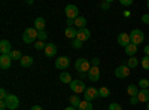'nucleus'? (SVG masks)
Masks as SVG:
<instances>
[{"mask_svg":"<svg viewBox=\"0 0 149 110\" xmlns=\"http://www.w3.org/2000/svg\"><path fill=\"white\" fill-rule=\"evenodd\" d=\"M136 52H137V46L133 45V43H130V45L125 48V54H127L128 57H134Z\"/></svg>","mask_w":149,"mask_h":110,"instance_id":"obj_21","label":"nucleus"},{"mask_svg":"<svg viewBox=\"0 0 149 110\" xmlns=\"http://www.w3.org/2000/svg\"><path fill=\"white\" fill-rule=\"evenodd\" d=\"M137 98L139 103H149V89H140Z\"/></svg>","mask_w":149,"mask_h":110,"instance_id":"obj_16","label":"nucleus"},{"mask_svg":"<svg viewBox=\"0 0 149 110\" xmlns=\"http://www.w3.org/2000/svg\"><path fill=\"white\" fill-rule=\"evenodd\" d=\"M34 48L37 51H42V49H45L46 48V45H45V42H40V40H37L36 43H34Z\"/></svg>","mask_w":149,"mask_h":110,"instance_id":"obj_32","label":"nucleus"},{"mask_svg":"<svg viewBox=\"0 0 149 110\" xmlns=\"http://www.w3.org/2000/svg\"><path fill=\"white\" fill-rule=\"evenodd\" d=\"M86 75H88V79H90L91 82H97L98 79H100V70H98V67H93V66H91L90 71L86 73Z\"/></svg>","mask_w":149,"mask_h":110,"instance_id":"obj_11","label":"nucleus"},{"mask_svg":"<svg viewBox=\"0 0 149 110\" xmlns=\"http://www.w3.org/2000/svg\"><path fill=\"white\" fill-rule=\"evenodd\" d=\"M8 95H9V94L5 91V88L0 89V98H2V100H6V98H8Z\"/></svg>","mask_w":149,"mask_h":110,"instance_id":"obj_37","label":"nucleus"},{"mask_svg":"<svg viewBox=\"0 0 149 110\" xmlns=\"http://www.w3.org/2000/svg\"><path fill=\"white\" fill-rule=\"evenodd\" d=\"M64 110H76V107H72V106H70V107H66Z\"/></svg>","mask_w":149,"mask_h":110,"instance_id":"obj_46","label":"nucleus"},{"mask_svg":"<svg viewBox=\"0 0 149 110\" xmlns=\"http://www.w3.org/2000/svg\"><path fill=\"white\" fill-rule=\"evenodd\" d=\"M79 104H81L79 95H72V97H70V106H72V107H78Z\"/></svg>","mask_w":149,"mask_h":110,"instance_id":"obj_26","label":"nucleus"},{"mask_svg":"<svg viewBox=\"0 0 149 110\" xmlns=\"http://www.w3.org/2000/svg\"><path fill=\"white\" fill-rule=\"evenodd\" d=\"M98 95H100V97H103V98H107V97L110 95V91H109V88H106V86L100 88V89H98Z\"/></svg>","mask_w":149,"mask_h":110,"instance_id":"obj_27","label":"nucleus"},{"mask_svg":"<svg viewBox=\"0 0 149 110\" xmlns=\"http://www.w3.org/2000/svg\"><path fill=\"white\" fill-rule=\"evenodd\" d=\"M127 94H128L130 97H137V95H139V88H137V85H128Z\"/></svg>","mask_w":149,"mask_h":110,"instance_id":"obj_20","label":"nucleus"},{"mask_svg":"<svg viewBox=\"0 0 149 110\" xmlns=\"http://www.w3.org/2000/svg\"><path fill=\"white\" fill-rule=\"evenodd\" d=\"M121 5H124V6H130V5H133V0H121Z\"/></svg>","mask_w":149,"mask_h":110,"instance_id":"obj_40","label":"nucleus"},{"mask_svg":"<svg viewBox=\"0 0 149 110\" xmlns=\"http://www.w3.org/2000/svg\"><path fill=\"white\" fill-rule=\"evenodd\" d=\"M30 110H43V109H42L40 106H33V107H31Z\"/></svg>","mask_w":149,"mask_h":110,"instance_id":"obj_44","label":"nucleus"},{"mask_svg":"<svg viewBox=\"0 0 149 110\" xmlns=\"http://www.w3.org/2000/svg\"><path fill=\"white\" fill-rule=\"evenodd\" d=\"M98 64H100V58H93L91 59V66L93 67H98Z\"/></svg>","mask_w":149,"mask_h":110,"instance_id":"obj_38","label":"nucleus"},{"mask_svg":"<svg viewBox=\"0 0 149 110\" xmlns=\"http://www.w3.org/2000/svg\"><path fill=\"white\" fill-rule=\"evenodd\" d=\"M116 42H118V45H121V46H124V48H127V46L131 43L130 34H128V33H121L118 37H116Z\"/></svg>","mask_w":149,"mask_h":110,"instance_id":"obj_9","label":"nucleus"},{"mask_svg":"<svg viewBox=\"0 0 149 110\" xmlns=\"http://www.w3.org/2000/svg\"><path fill=\"white\" fill-rule=\"evenodd\" d=\"M143 52H145V55H146V57H149V45L143 48Z\"/></svg>","mask_w":149,"mask_h":110,"instance_id":"obj_43","label":"nucleus"},{"mask_svg":"<svg viewBox=\"0 0 149 110\" xmlns=\"http://www.w3.org/2000/svg\"><path fill=\"white\" fill-rule=\"evenodd\" d=\"M130 39H131V43H133V45L139 46V45L143 43V40H145V34H143V31H140L139 28H134V30L130 33Z\"/></svg>","mask_w":149,"mask_h":110,"instance_id":"obj_2","label":"nucleus"},{"mask_svg":"<svg viewBox=\"0 0 149 110\" xmlns=\"http://www.w3.org/2000/svg\"><path fill=\"white\" fill-rule=\"evenodd\" d=\"M128 75H130V67L125 64L116 67V70H115V76L118 79H125V77H128Z\"/></svg>","mask_w":149,"mask_h":110,"instance_id":"obj_5","label":"nucleus"},{"mask_svg":"<svg viewBox=\"0 0 149 110\" xmlns=\"http://www.w3.org/2000/svg\"><path fill=\"white\" fill-rule=\"evenodd\" d=\"M124 17H130V10H125V12H124Z\"/></svg>","mask_w":149,"mask_h":110,"instance_id":"obj_45","label":"nucleus"},{"mask_svg":"<svg viewBox=\"0 0 149 110\" xmlns=\"http://www.w3.org/2000/svg\"><path fill=\"white\" fill-rule=\"evenodd\" d=\"M139 86H140V89H148L149 88V80L148 79H140L139 80Z\"/></svg>","mask_w":149,"mask_h":110,"instance_id":"obj_30","label":"nucleus"},{"mask_svg":"<svg viewBox=\"0 0 149 110\" xmlns=\"http://www.w3.org/2000/svg\"><path fill=\"white\" fill-rule=\"evenodd\" d=\"M78 110H93V103L84 100V101H81V104L78 106Z\"/></svg>","mask_w":149,"mask_h":110,"instance_id":"obj_23","label":"nucleus"},{"mask_svg":"<svg viewBox=\"0 0 149 110\" xmlns=\"http://www.w3.org/2000/svg\"><path fill=\"white\" fill-rule=\"evenodd\" d=\"M142 21H143L145 24H149V14H145V15L142 17Z\"/></svg>","mask_w":149,"mask_h":110,"instance_id":"obj_42","label":"nucleus"},{"mask_svg":"<svg viewBox=\"0 0 149 110\" xmlns=\"http://www.w3.org/2000/svg\"><path fill=\"white\" fill-rule=\"evenodd\" d=\"M69 66H70V59L67 57H60L55 59V67L58 70H67Z\"/></svg>","mask_w":149,"mask_h":110,"instance_id":"obj_7","label":"nucleus"},{"mask_svg":"<svg viewBox=\"0 0 149 110\" xmlns=\"http://www.w3.org/2000/svg\"><path fill=\"white\" fill-rule=\"evenodd\" d=\"M127 66L130 67V68H136L139 66V59L136 58V57H130L128 58V63H127Z\"/></svg>","mask_w":149,"mask_h":110,"instance_id":"obj_24","label":"nucleus"},{"mask_svg":"<svg viewBox=\"0 0 149 110\" xmlns=\"http://www.w3.org/2000/svg\"><path fill=\"white\" fill-rule=\"evenodd\" d=\"M22 42H24V43H33L34 40L30 37V36H29L26 31H24V33H22Z\"/></svg>","mask_w":149,"mask_h":110,"instance_id":"obj_31","label":"nucleus"},{"mask_svg":"<svg viewBox=\"0 0 149 110\" xmlns=\"http://www.w3.org/2000/svg\"><path fill=\"white\" fill-rule=\"evenodd\" d=\"M74 26H76L79 30H81V28H85V26H86V19H85L84 17H78L76 19H74Z\"/></svg>","mask_w":149,"mask_h":110,"instance_id":"obj_22","label":"nucleus"},{"mask_svg":"<svg viewBox=\"0 0 149 110\" xmlns=\"http://www.w3.org/2000/svg\"><path fill=\"white\" fill-rule=\"evenodd\" d=\"M45 26H46V22H45V19L42 18V17H39V18H36L34 19V28L37 30V31H45Z\"/></svg>","mask_w":149,"mask_h":110,"instance_id":"obj_15","label":"nucleus"},{"mask_svg":"<svg viewBox=\"0 0 149 110\" xmlns=\"http://www.w3.org/2000/svg\"><path fill=\"white\" fill-rule=\"evenodd\" d=\"M10 42L9 40H6V39H3L2 42H0V52H2V55H9L10 52H12V49H10Z\"/></svg>","mask_w":149,"mask_h":110,"instance_id":"obj_12","label":"nucleus"},{"mask_svg":"<svg viewBox=\"0 0 149 110\" xmlns=\"http://www.w3.org/2000/svg\"><path fill=\"white\" fill-rule=\"evenodd\" d=\"M64 34H66V37L74 40V39H76V36H78V30H74V27H66Z\"/></svg>","mask_w":149,"mask_h":110,"instance_id":"obj_17","label":"nucleus"},{"mask_svg":"<svg viewBox=\"0 0 149 110\" xmlns=\"http://www.w3.org/2000/svg\"><path fill=\"white\" fill-rule=\"evenodd\" d=\"M109 110H122V107L118 103H112V104H109Z\"/></svg>","mask_w":149,"mask_h":110,"instance_id":"obj_35","label":"nucleus"},{"mask_svg":"<svg viewBox=\"0 0 149 110\" xmlns=\"http://www.w3.org/2000/svg\"><path fill=\"white\" fill-rule=\"evenodd\" d=\"M146 8H148V9H149V2H148V3H146Z\"/></svg>","mask_w":149,"mask_h":110,"instance_id":"obj_47","label":"nucleus"},{"mask_svg":"<svg viewBox=\"0 0 149 110\" xmlns=\"http://www.w3.org/2000/svg\"><path fill=\"white\" fill-rule=\"evenodd\" d=\"M60 80L63 82V83H69V85H70L73 79H72V76H70L69 71H61V73H60Z\"/></svg>","mask_w":149,"mask_h":110,"instance_id":"obj_19","label":"nucleus"},{"mask_svg":"<svg viewBox=\"0 0 149 110\" xmlns=\"http://www.w3.org/2000/svg\"><path fill=\"white\" fill-rule=\"evenodd\" d=\"M12 64V58L10 55H2L0 57V67H2L3 70H8Z\"/></svg>","mask_w":149,"mask_h":110,"instance_id":"obj_13","label":"nucleus"},{"mask_svg":"<svg viewBox=\"0 0 149 110\" xmlns=\"http://www.w3.org/2000/svg\"><path fill=\"white\" fill-rule=\"evenodd\" d=\"M66 17H67V19H76L79 15V10H78V6H74V5H67L66 6Z\"/></svg>","mask_w":149,"mask_h":110,"instance_id":"obj_6","label":"nucleus"},{"mask_svg":"<svg viewBox=\"0 0 149 110\" xmlns=\"http://www.w3.org/2000/svg\"><path fill=\"white\" fill-rule=\"evenodd\" d=\"M140 64H142V67L145 68V70H149V57H143L142 59H140Z\"/></svg>","mask_w":149,"mask_h":110,"instance_id":"obj_29","label":"nucleus"},{"mask_svg":"<svg viewBox=\"0 0 149 110\" xmlns=\"http://www.w3.org/2000/svg\"><path fill=\"white\" fill-rule=\"evenodd\" d=\"M9 55H10V58H12V59H18V61H21V58H22L21 52H19V51H17V49H12V52H10Z\"/></svg>","mask_w":149,"mask_h":110,"instance_id":"obj_28","label":"nucleus"},{"mask_svg":"<svg viewBox=\"0 0 149 110\" xmlns=\"http://www.w3.org/2000/svg\"><path fill=\"white\" fill-rule=\"evenodd\" d=\"M137 103H139V98H137V97H130V104H131V106H136Z\"/></svg>","mask_w":149,"mask_h":110,"instance_id":"obj_39","label":"nucleus"},{"mask_svg":"<svg viewBox=\"0 0 149 110\" xmlns=\"http://www.w3.org/2000/svg\"><path fill=\"white\" fill-rule=\"evenodd\" d=\"M26 33L30 36V37H31L33 40H34V39H37V36H39V31H37L34 27H30V28H27V30H26Z\"/></svg>","mask_w":149,"mask_h":110,"instance_id":"obj_25","label":"nucleus"},{"mask_svg":"<svg viewBox=\"0 0 149 110\" xmlns=\"http://www.w3.org/2000/svg\"><path fill=\"white\" fill-rule=\"evenodd\" d=\"M5 101H6V106H8L9 110H15V109L19 107V98L17 95H14V94H9Z\"/></svg>","mask_w":149,"mask_h":110,"instance_id":"obj_4","label":"nucleus"},{"mask_svg":"<svg viewBox=\"0 0 149 110\" xmlns=\"http://www.w3.org/2000/svg\"><path fill=\"white\" fill-rule=\"evenodd\" d=\"M70 89L74 92V94H84L86 91V86H85V83L81 80V79H74L72 80V83L69 85Z\"/></svg>","mask_w":149,"mask_h":110,"instance_id":"obj_3","label":"nucleus"},{"mask_svg":"<svg viewBox=\"0 0 149 110\" xmlns=\"http://www.w3.org/2000/svg\"><path fill=\"white\" fill-rule=\"evenodd\" d=\"M19 64H21V67H30V66H33V58L31 57H29V55H24L22 58H21V61H19Z\"/></svg>","mask_w":149,"mask_h":110,"instance_id":"obj_18","label":"nucleus"},{"mask_svg":"<svg viewBox=\"0 0 149 110\" xmlns=\"http://www.w3.org/2000/svg\"><path fill=\"white\" fill-rule=\"evenodd\" d=\"M55 54H57V46H55L54 43H46L45 55H46L48 58H52V57H55Z\"/></svg>","mask_w":149,"mask_h":110,"instance_id":"obj_14","label":"nucleus"},{"mask_svg":"<svg viewBox=\"0 0 149 110\" xmlns=\"http://www.w3.org/2000/svg\"><path fill=\"white\" fill-rule=\"evenodd\" d=\"M148 110H149V103H148Z\"/></svg>","mask_w":149,"mask_h":110,"instance_id":"obj_48","label":"nucleus"},{"mask_svg":"<svg viewBox=\"0 0 149 110\" xmlns=\"http://www.w3.org/2000/svg\"><path fill=\"white\" fill-rule=\"evenodd\" d=\"M74 68L78 70V73H88L91 68V61H88L86 58H78L74 63Z\"/></svg>","mask_w":149,"mask_h":110,"instance_id":"obj_1","label":"nucleus"},{"mask_svg":"<svg viewBox=\"0 0 149 110\" xmlns=\"http://www.w3.org/2000/svg\"><path fill=\"white\" fill-rule=\"evenodd\" d=\"M72 48H74V49H81V48H82V42L78 40V39L72 40Z\"/></svg>","mask_w":149,"mask_h":110,"instance_id":"obj_33","label":"nucleus"},{"mask_svg":"<svg viewBox=\"0 0 149 110\" xmlns=\"http://www.w3.org/2000/svg\"><path fill=\"white\" fill-rule=\"evenodd\" d=\"M6 109H8L6 101H5V100H2V101H0V110H6Z\"/></svg>","mask_w":149,"mask_h":110,"instance_id":"obj_41","label":"nucleus"},{"mask_svg":"<svg viewBox=\"0 0 149 110\" xmlns=\"http://www.w3.org/2000/svg\"><path fill=\"white\" fill-rule=\"evenodd\" d=\"M110 3H112V0H107V2H103L100 6H102V9H104V10H107L109 8H110Z\"/></svg>","mask_w":149,"mask_h":110,"instance_id":"obj_36","label":"nucleus"},{"mask_svg":"<svg viewBox=\"0 0 149 110\" xmlns=\"http://www.w3.org/2000/svg\"><path fill=\"white\" fill-rule=\"evenodd\" d=\"M84 97H85V100L86 101H93V100H95L97 98V97H100V95H98V89H95V88H86V91L84 92Z\"/></svg>","mask_w":149,"mask_h":110,"instance_id":"obj_8","label":"nucleus"},{"mask_svg":"<svg viewBox=\"0 0 149 110\" xmlns=\"http://www.w3.org/2000/svg\"><path fill=\"white\" fill-rule=\"evenodd\" d=\"M46 37H48L46 31H39V36H37V39H39L40 42H45V40H46Z\"/></svg>","mask_w":149,"mask_h":110,"instance_id":"obj_34","label":"nucleus"},{"mask_svg":"<svg viewBox=\"0 0 149 110\" xmlns=\"http://www.w3.org/2000/svg\"><path fill=\"white\" fill-rule=\"evenodd\" d=\"M90 36H91L90 30L85 27V28H81V30H78V36H76V39H78V40H81V42L84 43V42H86V40L90 39Z\"/></svg>","mask_w":149,"mask_h":110,"instance_id":"obj_10","label":"nucleus"}]
</instances>
